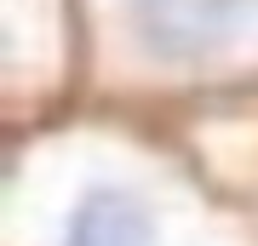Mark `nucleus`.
Returning <instances> with one entry per match:
<instances>
[{"label": "nucleus", "mask_w": 258, "mask_h": 246, "mask_svg": "<svg viewBox=\"0 0 258 246\" xmlns=\"http://www.w3.org/2000/svg\"><path fill=\"white\" fill-rule=\"evenodd\" d=\"M115 18L155 69H201L258 40V0H115Z\"/></svg>", "instance_id": "f257e3e1"}, {"label": "nucleus", "mask_w": 258, "mask_h": 246, "mask_svg": "<svg viewBox=\"0 0 258 246\" xmlns=\"http://www.w3.org/2000/svg\"><path fill=\"white\" fill-rule=\"evenodd\" d=\"M52 246H172V240H166V223L144 189L103 178V183H86L63 206Z\"/></svg>", "instance_id": "f03ea898"}]
</instances>
